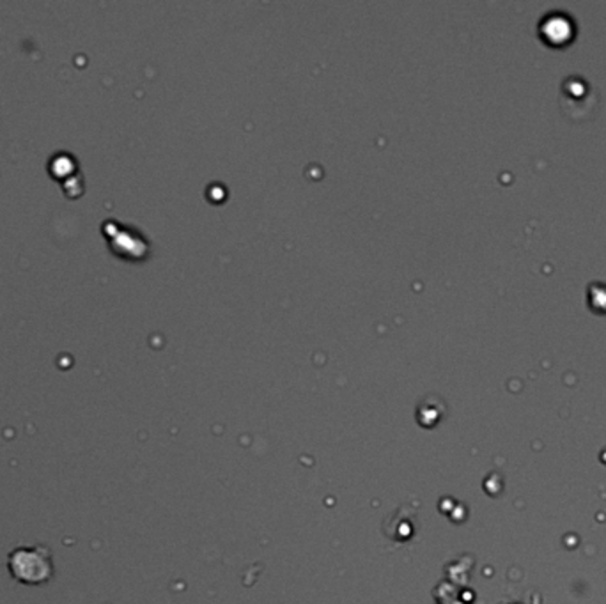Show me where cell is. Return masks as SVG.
<instances>
[{"label": "cell", "instance_id": "obj_1", "mask_svg": "<svg viewBox=\"0 0 606 604\" xmlns=\"http://www.w3.org/2000/svg\"><path fill=\"white\" fill-rule=\"evenodd\" d=\"M539 35L546 45L552 47H564L571 43V39L576 34L575 19L562 11H552L541 18L539 22Z\"/></svg>", "mask_w": 606, "mask_h": 604}, {"label": "cell", "instance_id": "obj_2", "mask_svg": "<svg viewBox=\"0 0 606 604\" xmlns=\"http://www.w3.org/2000/svg\"><path fill=\"white\" fill-rule=\"evenodd\" d=\"M589 301H591V307L594 310L605 314L606 312V285L603 284H592L589 287Z\"/></svg>", "mask_w": 606, "mask_h": 604}]
</instances>
